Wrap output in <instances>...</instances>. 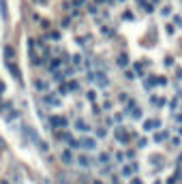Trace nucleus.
I'll return each mask as SVG.
<instances>
[{
  "label": "nucleus",
  "instance_id": "f257e3e1",
  "mask_svg": "<svg viewBox=\"0 0 182 184\" xmlns=\"http://www.w3.org/2000/svg\"><path fill=\"white\" fill-rule=\"evenodd\" d=\"M7 68H9V73L15 77V81H21V73H19L17 64H13V62H7Z\"/></svg>",
  "mask_w": 182,
  "mask_h": 184
},
{
  "label": "nucleus",
  "instance_id": "f03ea898",
  "mask_svg": "<svg viewBox=\"0 0 182 184\" xmlns=\"http://www.w3.org/2000/svg\"><path fill=\"white\" fill-rule=\"evenodd\" d=\"M94 79H97V84H99L101 88H107V86H109L107 75H105V73H101V71H97V73H94Z\"/></svg>",
  "mask_w": 182,
  "mask_h": 184
},
{
  "label": "nucleus",
  "instance_id": "7ed1b4c3",
  "mask_svg": "<svg viewBox=\"0 0 182 184\" xmlns=\"http://www.w3.org/2000/svg\"><path fill=\"white\" fill-rule=\"evenodd\" d=\"M79 148L92 150V148H97V141H94V139H90V137H86V139H79Z\"/></svg>",
  "mask_w": 182,
  "mask_h": 184
},
{
  "label": "nucleus",
  "instance_id": "20e7f679",
  "mask_svg": "<svg viewBox=\"0 0 182 184\" xmlns=\"http://www.w3.org/2000/svg\"><path fill=\"white\" fill-rule=\"evenodd\" d=\"M49 122H52V126H56V128H60V126H64V124H66V120H64V118H60V116H52V118H49Z\"/></svg>",
  "mask_w": 182,
  "mask_h": 184
},
{
  "label": "nucleus",
  "instance_id": "39448f33",
  "mask_svg": "<svg viewBox=\"0 0 182 184\" xmlns=\"http://www.w3.org/2000/svg\"><path fill=\"white\" fill-rule=\"evenodd\" d=\"M60 160H62V163H66V165L73 163V154H71V150H64V152L60 154Z\"/></svg>",
  "mask_w": 182,
  "mask_h": 184
},
{
  "label": "nucleus",
  "instance_id": "423d86ee",
  "mask_svg": "<svg viewBox=\"0 0 182 184\" xmlns=\"http://www.w3.org/2000/svg\"><path fill=\"white\" fill-rule=\"evenodd\" d=\"M43 103L47 105V107H58V105H60V101H58L56 97H45V99H43Z\"/></svg>",
  "mask_w": 182,
  "mask_h": 184
},
{
  "label": "nucleus",
  "instance_id": "0eeeda50",
  "mask_svg": "<svg viewBox=\"0 0 182 184\" xmlns=\"http://www.w3.org/2000/svg\"><path fill=\"white\" fill-rule=\"evenodd\" d=\"M75 128H77V131H84V133H88V131H90L88 122H84V120H77V122H75Z\"/></svg>",
  "mask_w": 182,
  "mask_h": 184
},
{
  "label": "nucleus",
  "instance_id": "6e6552de",
  "mask_svg": "<svg viewBox=\"0 0 182 184\" xmlns=\"http://www.w3.org/2000/svg\"><path fill=\"white\" fill-rule=\"evenodd\" d=\"M13 56H15V49L11 47V45H7V47H5V58H7V62H11Z\"/></svg>",
  "mask_w": 182,
  "mask_h": 184
},
{
  "label": "nucleus",
  "instance_id": "1a4fd4ad",
  "mask_svg": "<svg viewBox=\"0 0 182 184\" xmlns=\"http://www.w3.org/2000/svg\"><path fill=\"white\" fill-rule=\"evenodd\" d=\"M158 124H161L158 120H150V122H144V128H146V131H150V128H156Z\"/></svg>",
  "mask_w": 182,
  "mask_h": 184
},
{
  "label": "nucleus",
  "instance_id": "9d476101",
  "mask_svg": "<svg viewBox=\"0 0 182 184\" xmlns=\"http://www.w3.org/2000/svg\"><path fill=\"white\" fill-rule=\"evenodd\" d=\"M77 163L84 165V167H88V165H92V160H90L88 156H79V158H77Z\"/></svg>",
  "mask_w": 182,
  "mask_h": 184
},
{
  "label": "nucleus",
  "instance_id": "9b49d317",
  "mask_svg": "<svg viewBox=\"0 0 182 184\" xmlns=\"http://www.w3.org/2000/svg\"><path fill=\"white\" fill-rule=\"evenodd\" d=\"M58 66H60V60H58V58H54V60L49 62V66H47V71H56Z\"/></svg>",
  "mask_w": 182,
  "mask_h": 184
},
{
  "label": "nucleus",
  "instance_id": "f8f14e48",
  "mask_svg": "<svg viewBox=\"0 0 182 184\" xmlns=\"http://www.w3.org/2000/svg\"><path fill=\"white\" fill-rule=\"evenodd\" d=\"M34 88L43 92V90H47V84H45V81H41V79H37V81H34Z\"/></svg>",
  "mask_w": 182,
  "mask_h": 184
},
{
  "label": "nucleus",
  "instance_id": "ddd939ff",
  "mask_svg": "<svg viewBox=\"0 0 182 184\" xmlns=\"http://www.w3.org/2000/svg\"><path fill=\"white\" fill-rule=\"evenodd\" d=\"M135 169H137V165H135V163H133V165H129V167H124V171H122V173H124V176H131V173H133Z\"/></svg>",
  "mask_w": 182,
  "mask_h": 184
},
{
  "label": "nucleus",
  "instance_id": "4468645a",
  "mask_svg": "<svg viewBox=\"0 0 182 184\" xmlns=\"http://www.w3.org/2000/svg\"><path fill=\"white\" fill-rule=\"evenodd\" d=\"M154 139H156V141H163V139H167V131H165V133H163V131H161V133H156V135H154Z\"/></svg>",
  "mask_w": 182,
  "mask_h": 184
},
{
  "label": "nucleus",
  "instance_id": "2eb2a0df",
  "mask_svg": "<svg viewBox=\"0 0 182 184\" xmlns=\"http://www.w3.org/2000/svg\"><path fill=\"white\" fill-rule=\"evenodd\" d=\"M152 103H154V105H158V107H163V105H165V99H161V97H154V99H152Z\"/></svg>",
  "mask_w": 182,
  "mask_h": 184
},
{
  "label": "nucleus",
  "instance_id": "dca6fc26",
  "mask_svg": "<svg viewBox=\"0 0 182 184\" xmlns=\"http://www.w3.org/2000/svg\"><path fill=\"white\" fill-rule=\"evenodd\" d=\"M126 62H129V58H126L124 54H122V56H118V64H120V66H126Z\"/></svg>",
  "mask_w": 182,
  "mask_h": 184
},
{
  "label": "nucleus",
  "instance_id": "f3484780",
  "mask_svg": "<svg viewBox=\"0 0 182 184\" xmlns=\"http://www.w3.org/2000/svg\"><path fill=\"white\" fill-rule=\"evenodd\" d=\"M17 118V111H11V113H7V122H11V120H15Z\"/></svg>",
  "mask_w": 182,
  "mask_h": 184
},
{
  "label": "nucleus",
  "instance_id": "a211bd4d",
  "mask_svg": "<svg viewBox=\"0 0 182 184\" xmlns=\"http://www.w3.org/2000/svg\"><path fill=\"white\" fill-rule=\"evenodd\" d=\"M133 118H135V120H139V118H142V111H139L137 107H135V109H133Z\"/></svg>",
  "mask_w": 182,
  "mask_h": 184
},
{
  "label": "nucleus",
  "instance_id": "6ab92c4d",
  "mask_svg": "<svg viewBox=\"0 0 182 184\" xmlns=\"http://www.w3.org/2000/svg\"><path fill=\"white\" fill-rule=\"evenodd\" d=\"M73 62H75V64H77V68H79V64H81V56H75V58H73Z\"/></svg>",
  "mask_w": 182,
  "mask_h": 184
},
{
  "label": "nucleus",
  "instance_id": "aec40b11",
  "mask_svg": "<svg viewBox=\"0 0 182 184\" xmlns=\"http://www.w3.org/2000/svg\"><path fill=\"white\" fill-rule=\"evenodd\" d=\"M69 90H77V81H69Z\"/></svg>",
  "mask_w": 182,
  "mask_h": 184
},
{
  "label": "nucleus",
  "instance_id": "412c9836",
  "mask_svg": "<svg viewBox=\"0 0 182 184\" xmlns=\"http://www.w3.org/2000/svg\"><path fill=\"white\" fill-rule=\"evenodd\" d=\"M84 2H86V0H73V7H81Z\"/></svg>",
  "mask_w": 182,
  "mask_h": 184
},
{
  "label": "nucleus",
  "instance_id": "4be33fe9",
  "mask_svg": "<svg viewBox=\"0 0 182 184\" xmlns=\"http://www.w3.org/2000/svg\"><path fill=\"white\" fill-rule=\"evenodd\" d=\"M2 92H5V84H2V81H0V94H2Z\"/></svg>",
  "mask_w": 182,
  "mask_h": 184
},
{
  "label": "nucleus",
  "instance_id": "5701e85b",
  "mask_svg": "<svg viewBox=\"0 0 182 184\" xmlns=\"http://www.w3.org/2000/svg\"><path fill=\"white\" fill-rule=\"evenodd\" d=\"M131 184H142V182H139V180H133V182H131Z\"/></svg>",
  "mask_w": 182,
  "mask_h": 184
},
{
  "label": "nucleus",
  "instance_id": "b1692460",
  "mask_svg": "<svg viewBox=\"0 0 182 184\" xmlns=\"http://www.w3.org/2000/svg\"><path fill=\"white\" fill-rule=\"evenodd\" d=\"M92 184H103V182H101V180H94V182H92Z\"/></svg>",
  "mask_w": 182,
  "mask_h": 184
},
{
  "label": "nucleus",
  "instance_id": "393cba45",
  "mask_svg": "<svg viewBox=\"0 0 182 184\" xmlns=\"http://www.w3.org/2000/svg\"><path fill=\"white\" fill-rule=\"evenodd\" d=\"M97 2H103V0H97Z\"/></svg>",
  "mask_w": 182,
  "mask_h": 184
},
{
  "label": "nucleus",
  "instance_id": "a878e982",
  "mask_svg": "<svg viewBox=\"0 0 182 184\" xmlns=\"http://www.w3.org/2000/svg\"><path fill=\"white\" fill-rule=\"evenodd\" d=\"M41 2H45V0H41Z\"/></svg>",
  "mask_w": 182,
  "mask_h": 184
},
{
  "label": "nucleus",
  "instance_id": "bb28decb",
  "mask_svg": "<svg viewBox=\"0 0 182 184\" xmlns=\"http://www.w3.org/2000/svg\"><path fill=\"white\" fill-rule=\"evenodd\" d=\"M2 184H7V182H2Z\"/></svg>",
  "mask_w": 182,
  "mask_h": 184
}]
</instances>
